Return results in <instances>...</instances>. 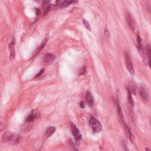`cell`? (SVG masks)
I'll return each mask as SVG.
<instances>
[{"instance_id": "3", "label": "cell", "mask_w": 151, "mask_h": 151, "mask_svg": "<svg viewBox=\"0 0 151 151\" xmlns=\"http://www.w3.org/2000/svg\"><path fill=\"white\" fill-rule=\"evenodd\" d=\"M125 65H126V68H127L128 70L129 71V72L132 75H134L135 74L134 67V66H133V64H132L131 57H130L129 54L128 52H126L125 53Z\"/></svg>"}, {"instance_id": "26", "label": "cell", "mask_w": 151, "mask_h": 151, "mask_svg": "<svg viewBox=\"0 0 151 151\" xmlns=\"http://www.w3.org/2000/svg\"><path fill=\"white\" fill-rule=\"evenodd\" d=\"M149 66L150 67V69L151 70V59H149Z\"/></svg>"}, {"instance_id": "23", "label": "cell", "mask_w": 151, "mask_h": 151, "mask_svg": "<svg viewBox=\"0 0 151 151\" xmlns=\"http://www.w3.org/2000/svg\"><path fill=\"white\" fill-rule=\"evenodd\" d=\"M44 69H42V70H40V72L36 75V76H35V77H39V76H40V75H41L43 73V72H44Z\"/></svg>"}, {"instance_id": "8", "label": "cell", "mask_w": 151, "mask_h": 151, "mask_svg": "<svg viewBox=\"0 0 151 151\" xmlns=\"http://www.w3.org/2000/svg\"><path fill=\"white\" fill-rule=\"evenodd\" d=\"M77 3V0H63L60 4V8H63L69 7V5Z\"/></svg>"}, {"instance_id": "22", "label": "cell", "mask_w": 151, "mask_h": 151, "mask_svg": "<svg viewBox=\"0 0 151 151\" xmlns=\"http://www.w3.org/2000/svg\"><path fill=\"white\" fill-rule=\"evenodd\" d=\"M50 2V0H44V5L46 8L50 5L49 3Z\"/></svg>"}, {"instance_id": "2", "label": "cell", "mask_w": 151, "mask_h": 151, "mask_svg": "<svg viewBox=\"0 0 151 151\" xmlns=\"http://www.w3.org/2000/svg\"><path fill=\"white\" fill-rule=\"evenodd\" d=\"M89 126L93 131L95 133H99L102 129L100 122L95 118H91L89 121Z\"/></svg>"}, {"instance_id": "5", "label": "cell", "mask_w": 151, "mask_h": 151, "mask_svg": "<svg viewBox=\"0 0 151 151\" xmlns=\"http://www.w3.org/2000/svg\"><path fill=\"white\" fill-rule=\"evenodd\" d=\"M72 134L74 136L76 143L78 145V142L81 139V134L80 133L79 130L77 129V128L76 127V126L75 125V124L72 123Z\"/></svg>"}, {"instance_id": "20", "label": "cell", "mask_w": 151, "mask_h": 151, "mask_svg": "<svg viewBox=\"0 0 151 151\" xmlns=\"http://www.w3.org/2000/svg\"><path fill=\"white\" fill-rule=\"evenodd\" d=\"M86 67L85 66H83L80 70H79V72H78V74L79 75H83L84 73H86Z\"/></svg>"}, {"instance_id": "17", "label": "cell", "mask_w": 151, "mask_h": 151, "mask_svg": "<svg viewBox=\"0 0 151 151\" xmlns=\"http://www.w3.org/2000/svg\"><path fill=\"white\" fill-rule=\"evenodd\" d=\"M83 23L84 26L86 27V28L88 30L91 31V27H90V25L89 23L88 22V21H87V20H85V19H83Z\"/></svg>"}, {"instance_id": "15", "label": "cell", "mask_w": 151, "mask_h": 151, "mask_svg": "<svg viewBox=\"0 0 151 151\" xmlns=\"http://www.w3.org/2000/svg\"><path fill=\"white\" fill-rule=\"evenodd\" d=\"M117 110H118V113L119 116L120 118V119H121L122 123H125V120H124V116H123V112L122 110L120 107V106L119 104L117 105Z\"/></svg>"}, {"instance_id": "25", "label": "cell", "mask_w": 151, "mask_h": 151, "mask_svg": "<svg viewBox=\"0 0 151 151\" xmlns=\"http://www.w3.org/2000/svg\"><path fill=\"white\" fill-rule=\"evenodd\" d=\"M35 11H36V15H39L40 14V9H36V10H35Z\"/></svg>"}, {"instance_id": "14", "label": "cell", "mask_w": 151, "mask_h": 151, "mask_svg": "<svg viewBox=\"0 0 151 151\" xmlns=\"http://www.w3.org/2000/svg\"><path fill=\"white\" fill-rule=\"evenodd\" d=\"M56 130V128L54 126H50L48 128L46 131V134L47 137L51 136Z\"/></svg>"}, {"instance_id": "18", "label": "cell", "mask_w": 151, "mask_h": 151, "mask_svg": "<svg viewBox=\"0 0 151 151\" xmlns=\"http://www.w3.org/2000/svg\"><path fill=\"white\" fill-rule=\"evenodd\" d=\"M48 40H49V39H48V37L47 38H46L45 39H44V41L42 42V43H41V46L39 47V51H40V50H41L42 49H43V47H44V46H45L46 45V43L47 42V41H48Z\"/></svg>"}, {"instance_id": "7", "label": "cell", "mask_w": 151, "mask_h": 151, "mask_svg": "<svg viewBox=\"0 0 151 151\" xmlns=\"http://www.w3.org/2000/svg\"><path fill=\"white\" fill-rule=\"evenodd\" d=\"M56 59V56L52 53H47L44 57L43 61L46 64H50L53 63Z\"/></svg>"}, {"instance_id": "9", "label": "cell", "mask_w": 151, "mask_h": 151, "mask_svg": "<svg viewBox=\"0 0 151 151\" xmlns=\"http://www.w3.org/2000/svg\"><path fill=\"white\" fill-rule=\"evenodd\" d=\"M139 95L142 99L144 100H148L149 94L144 87H140L139 89Z\"/></svg>"}, {"instance_id": "12", "label": "cell", "mask_w": 151, "mask_h": 151, "mask_svg": "<svg viewBox=\"0 0 151 151\" xmlns=\"http://www.w3.org/2000/svg\"><path fill=\"white\" fill-rule=\"evenodd\" d=\"M86 101L89 106H92L94 103V100L93 96L92 95L91 93L87 92L86 94Z\"/></svg>"}, {"instance_id": "4", "label": "cell", "mask_w": 151, "mask_h": 151, "mask_svg": "<svg viewBox=\"0 0 151 151\" xmlns=\"http://www.w3.org/2000/svg\"><path fill=\"white\" fill-rule=\"evenodd\" d=\"M40 112L35 109L34 110H32L31 112V113L29 114V116L27 118L25 122H31L33 121H34L35 119H37L40 117Z\"/></svg>"}, {"instance_id": "19", "label": "cell", "mask_w": 151, "mask_h": 151, "mask_svg": "<svg viewBox=\"0 0 151 151\" xmlns=\"http://www.w3.org/2000/svg\"><path fill=\"white\" fill-rule=\"evenodd\" d=\"M69 145H70V146H72L74 150H77V149L76 148V145H75V144L74 143V142H73V141L72 140V139H69Z\"/></svg>"}, {"instance_id": "24", "label": "cell", "mask_w": 151, "mask_h": 151, "mask_svg": "<svg viewBox=\"0 0 151 151\" xmlns=\"http://www.w3.org/2000/svg\"><path fill=\"white\" fill-rule=\"evenodd\" d=\"M80 107L82 108H84V102H81L80 103Z\"/></svg>"}, {"instance_id": "21", "label": "cell", "mask_w": 151, "mask_h": 151, "mask_svg": "<svg viewBox=\"0 0 151 151\" xmlns=\"http://www.w3.org/2000/svg\"><path fill=\"white\" fill-rule=\"evenodd\" d=\"M104 34L106 35V37H107L108 39H110V32L107 29H105V30H104Z\"/></svg>"}, {"instance_id": "16", "label": "cell", "mask_w": 151, "mask_h": 151, "mask_svg": "<svg viewBox=\"0 0 151 151\" xmlns=\"http://www.w3.org/2000/svg\"><path fill=\"white\" fill-rule=\"evenodd\" d=\"M127 92H128V100H129V102L130 103V104L132 105V106H134V100H133V98H132V93H130V92L127 89Z\"/></svg>"}, {"instance_id": "13", "label": "cell", "mask_w": 151, "mask_h": 151, "mask_svg": "<svg viewBox=\"0 0 151 151\" xmlns=\"http://www.w3.org/2000/svg\"><path fill=\"white\" fill-rule=\"evenodd\" d=\"M15 39H13V41L9 45V51H10V56L11 57H14L15 56Z\"/></svg>"}, {"instance_id": "11", "label": "cell", "mask_w": 151, "mask_h": 151, "mask_svg": "<svg viewBox=\"0 0 151 151\" xmlns=\"http://www.w3.org/2000/svg\"><path fill=\"white\" fill-rule=\"evenodd\" d=\"M137 49L141 56L144 55V51L142 49V40L140 37L138 35L137 36Z\"/></svg>"}, {"instance_id": "1", "label": "cell", "mask_w": 151, "mask_h": 151, "mask_svg": "<svg viewBox=\"0 0 151 151\" xmlns=\"http://www.w3.org/2000/svg\"><path fill=\"white\" fill-rule=\"evenodd\" d=\"M2 140L4 142L16 144L20 142V141L21 140V136L19 135L13 134V133L10 132H6L3 135Z\"/></svg>"}, {"instance_id": "10", "label": "cell", "mask_w": 151, "mask_h": 151, "mask_svg": "<svg viewBox=\"0 0 151 151\" xmlns=\"http://www.w3.org/2000/svg\"><path fill=\"white\" fill-rule=\"evenodd\" d=\"M128 89L130 92L132 94L136 95V86L135 83L133 81L129 82Z\"/></svg>"}, {"instance_id": "6", "label": "cell", "mask_w": 151, "mask_h": 151, "mask_svg": "<svg viewBox=\"0 0 151 151\" xmlns=\"http://www.w3.org/2000/svg\"><path fill=\"white\" fill-rule=\"evenodd\" d=\"M126 20L130 30L132 31H134L135 30V22L134 18H133V17L130 15V14L128 13L126 14Z\"/></svg>"}]
</instances>
